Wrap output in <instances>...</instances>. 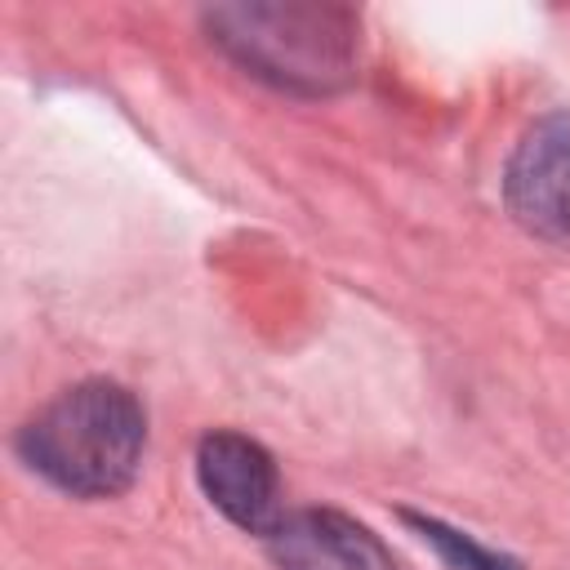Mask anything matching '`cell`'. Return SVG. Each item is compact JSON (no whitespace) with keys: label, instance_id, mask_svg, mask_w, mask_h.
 <instances>
[{"label":"cell","instance_id":"obj_4","mask_svg":"<svg viewBox=\"0 0 570 570\" xmlns=\"http://www.w3.org/2000/svg\"><path fill=\"white\" fill-rule=\"evenodd\" d=\"M196 481L232 525L249 534H272L281 525L276 463L258 441L240 432H209L196 450Z\"/></svg>","mask_w":570,"mask_h":570},{"label":"cell","instance_id":"obj_3","mask_svg":"<svg viewBox=\"0 0 570 570\" xmlns=\"http://www.w3.org/2000/svg\"><path fill=\"white\" fill-rule=\"evenodd\" d=\"M512 218L557 245H570V111L534 120L503 174Z\"/></svg>","mask_w":570,"mask_h":570},{"label":"cell","instance_id":"obj_1","mask_svg":"<svg viewBox=\"0 0 570 570\" xmlns=\"http://www.w3.org/2000/svg\"><path fill=\"white\" fill-rule=\"evenodd\" d=\"M147 419L129 387L94 379L53 396L18 436L22 459L76 499H111L138 476Z\"/></svg>","mask_w":570,"mask_h":570},{"label":"cell","instance_id":"obj_5","mask_svg":"<svg viewBox=\"0 0 570 570\" xmlns=\"http://www.w3.org/2000/svg\"><path fill=\"white\" fill-rule=\"evenodd\" d=\"M267 543L276 570H392L387 548L361 521L330 508L281 517Z\"/></svg>","mask_w":570,"mask_h":570},{"label":"cell","instance_id":"obj_2","mask_svg":"<svg viewBox=\"0 0 570 570\" xmlns=\"http://www.w3.org/2000/svg\"><path fill=\"white\" fill-rule=\"evenodd\" d=\"M205 27L245 71L281 89L334 94L356 71V13L343 4H218Z\"/></svg>","mask_w":570,"mask_h":570},{"label":"cell","instance_id":"obj_6","mask_svg":"<svg viewBox=\"0 0 570 570\" xmlns=\"http://www.w3.org/2000/svg\"><path fill=\"white\" fill-rule=\"evenodd\" d=\"M454 570H517L512 561H503V557H494V552H485L476 539H468L463 530H450V525H441V521H432V517H405Z\"/></svg>","mask_w":570,"mask_h":570}]
</instances>
